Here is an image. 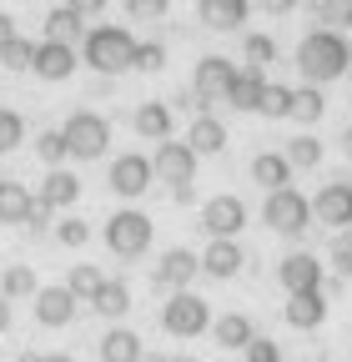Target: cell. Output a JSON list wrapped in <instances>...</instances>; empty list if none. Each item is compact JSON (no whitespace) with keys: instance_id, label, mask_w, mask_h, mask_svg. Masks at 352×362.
Segmentation results:
<instances>
[{"instance_id":"1","label":"cell","mask_w":352,"mask_h":362,"mask_svg":"<svg viewBox=\"0 0 352 362\" xmlns=\"http://www.w3.org/2000/svg\"><path fill=\"white\" fill-rule=\"evenodd\" d=\"M347 61H352V51H347L342 30H327V25L312 30V35H302V45H297V71L312 86H327V81L347 76Z\"/></svg>"},{"instance_id":"2","label":"cell","mask_w":352,"mask_h":362,"mask_svg":"<svg viewBox=\"0 0 352 362\" xmlns=\"http://www.w3.org/2000/svg\"><path fill=\"white\" fill-rule=\"evenodd\" d=\"M131 61H136V35H131V30H121V25L86 30V66H91V71L121 76V71H131Z\"/></svg>"},{"instance_id":"3","label":"cell","mask_w":352,"mask_h":362,"mask_svg":"<svg viewBox=\"0 0 352 362\" xmlns=\"http://www.w3.org/2000/svg\"><path fill=\"white\" fill-rule=\"evenodd\" d=\"M262 221H267L272 232H282V237H302L307 226H312V202H307L297 187L267 192V202H262Z\"/></svg>"},{"instance_id":"4","label":"cell","mask_w":352,"mask_h":362,"mask_svg":"<svg viewBox=\"0 0 352 362\" xmlns=\"http://www.w3.org/2000/svg\"><path fill=\"white\" fill-rule=\"evenodd\" d=\"M106 247H111L121 262L146 257V247H151V216H146V211H136V206L116 211V216L106 221Z\"/></svg>"},{"instance_id":"5","label":"cell","mask_w":352,"mask_h":362,"mask_svg":"<svg viewBox=\"0 0 352 362\" xmlns=\"http://www.w3.org/2000/svg\"><path fill=\"white\" fill-rule=\"evenodd\" d=\"M61 136H66V151H71L76 161H96V156H106V146H111V121L96 116V111H76V116L61 126Z\"/></svg>"},{"instance_id":"6","label":"cell","mask_w":352,"mask_h":362,"mask_svg":"<svg viewBox=\"0 0 352 362\" xmlns=\"http://www.w3.org/2000/svg\"><path fill=\"white\" fill-rule=\"evenodd\" d=\"M161 327L171 332V337H196V332H206L211 327V307H206V297H196V292H171V302L161 307Z\"/></svg>"},{"instance_id":"7","label":"cell","mask_w":352,"mask_h":362,"mask_svg":"<svg viewBox=\"0 0 352 362\" xmlns=\"http://www.w3.org/2000/svg\"><path fill=\"white\" fill-rule=\"evenodd\" d=\"M232 81H237V66L227 56H201L196 71H192V90H196V106H216L232 96Z\"/></svg>"},{"instance_id":"8","label":"cell","mask_w":352,"mask_h":362,"mask_svg":"<svg viewBox=\"0 0 352 362\" xmlns=\"http://www.w3.org/2000/svg\"><path fill=\"white\" fill-rule=\"evenodd\" d=\"M151 181H156V166H151V156H141V151H126V156L111 161V192L126 197V202L141 197Z\"/></svg>"},{"instance_id":"9","label":"cell","mask_w":352,"mask_h":362,"mask_svg":"<svg viewBox=\"0 0 352 362\" xmlns=\"http://www.w3.org/2000/svg\"><path fill=\"white\" fill-rule=\"evenodd\" d=\"M196 161H201V156H196L187 141H156V156H151L156 176H161V181H171V187H192Z\"/></svg>"},{"instance_id":"10","label":"cell","mask_w":352,"mask_h":362,"mask_svg":"<svg viewBox=\"0 0 352 362\" xmlns=\"http://www.w3.org/2000/svg\"><path fill=\"white\" fill-rule=\"evenodd\" d=\"M312 221L332 226V232L352 226V181H327V187L312 197Z\"/></svg>"},{"instance_id":"11","label":"cell","mask_w":352,"mask_h":362,"mask_svg":"<svg viewBox=\"0 0 352 362\" xmlns=\"http://www.w3.org/2000/svg\"><path fill=\"white\" fill-rule=\"evenodd\" d=\"M201 226H206L211 237H237L242 226H247V206H242V197L222 192V197L201 202Z\"/></svg>"},{"instance_id":"12","label":"cell","mask_w":352,"mask_h":362,"mask_svg":"<svg viewBox=\"0 0 352 362\" xmlns=\"http://www.w3.org/2000/svg\"><path fill=\"white\" fill-rule=\"evenodd\" d=\"M35 216H46V206H40L20 181H0V226H25Z\"/></svg>"},{"instance_id":"13","label":"cell","mask_w":352,"mask_h":362,"mask_svg":"<svg viewBox=\"0 0 352 362\" xmlns=\"http://www.w3.org/2000/svg\"><path fill=\"white\" fill-rule=\"evenodd\" d=\"M277 282H282L287 292H312V287H322V262H317L312 252H292V257H282V267H277Z\"/></svg>"},{"instance_id":"14","label":"cell","mask_w":352,"mask_h":362,"mask_svg":"<svg viewBox=\"0 0 352 362\" xmlns=\"http://www.w3.org/2000/svg\"><path fill=\"white\" fill-rule=\"evenodd\" d=\"M76 66H81L76 51H71V45H61V40H40V45H35V61H30V71H35L40 81H66Z\"/></svg>"},{"instance_id":"15","label":"cell","mask_w":352,"mask_h":362,"mask_svg":"<svg viewBox=\"0 0 352 362\" xmlns=\"http://www.w3.org/2000/svg\"><path fill=\"white\" fill-rule=\"evenodd\" d=\"M76 317V292L71 287H40L35 292V322L40 327H66Z\"/></svg>"},{"instance_id":"16","label":"cell","mask_w":352,"mask_h":362,"mask_svg":"<svg viewBox=\"0 0 352 362\" xmlns=\"http://www.w3.org/2000/svg\"><path fill=\"white\" fill-rule=\"evenodd\" d=\"M196 272H201V257H196V252L171 247V252L156 262V287H176V292H182V287L196 277Z\"/></svg>"},{"instance_id":"17","label":"cell","mask_w":352,"mask_h":362,"mask_svg":"<svg viewBox=\"0 0 352 362\" xmlns=\"http://www.w3.org/2000/svg\"><path fill=\"white\" fill-rule=\"evenodd\" d=\"M201 272L206 277H237L242 272V247H237V237H211V247L201 252Z\"/></svg>"},{"instance_id":"18","label":"cell","mask_w":352,"mask_h":362,"mask_svg":"<svg viewBox=\"0 0 352 362\" xmlns=\"http://www.w3.org/2000/svg\"><path fill=\"white\" fill-rule=\"evenodd\" d=\"M322 317H327V297H322V287H312V292H287V322L292 327H322Z\"/></svg>"},{"instance_id":"19","label":"cell","mask_w":352,"mask_h":362,"mask_svg":"<svg viewBox=\"0 0 352 362\" xmlns=\"http://www.w3.org/2000/svg\"><path fill=\"white\" fill-rule=\"evenodd\" d=\"M247 11H252V0H196V16L211 30H237L247 21Z\"/></svg>"},{"instance_id":"20","label":"cell","mask_w":352,"mask_h":362,"mask_svg":"<svg viewBox=\"0 0 352 362\" xmlns=\"http://www.w3.org/2000/svg\"><path fill=\"white\" fill-rule=\"evenodd\" d=\"M252 181H257L262 192H282L287 181H292V161L282 151H257L252 156Z\"/></svg>"},{"instance_id":"21","label":"cell","mask_w":352,"mask_h":362,"mask_svg":"<svg viewBox=\"0 0 352 362\" xmlns=\"http://www.w3.org/2000/svg\"><path fill=\"white\" fill-rule=\"evenodd\" d=\"M76 197H81V176H71V171L56 166L46 181H40V197H35V202L46 206V211H61V206H71Z\"/></svg>"},{"instance_id":"22","label":"cell","mask_w":352,"mask_h":362,"mask_svg":"<svg viewBox=\"0 0 352 362\" xmlns=\"http://www.w3.org/2000/svg\"><path fill=\"white\" fill-rule=\"evenodd\" d=\"M211 337H216V347L237 352V347H247V342L257 337V327H252L247 312H227V317H216V322H211Z\"/></svg>"},{"instance_id":"23","label":"cell","mask_w":352,"mask_h":362,"mask_svg":"<svg viewBox=\"0 0 352 362\" xmlns=\"http://www.w3.org/2000/svg\"><path fill=\"white\" fill-rule=\"evenodd\" d=\"M131 126H136V136H141V141H171V111H166L161 101H146V106H136Z\"/></svg>"},{"instance_id":"24","label":"cell","mask_w":352,"mask_h":362,"mask_svg":"<svg viewBox=\"0 0 352 362\" xmlns=\"http://www.w3.org/2000/svg\"><path fill=\"white\" fill-rule=\"evenodd\" d=\"M187 146H192L196 156H216V151L227 146V126L216 121V116H196L192 131H187Z\"/></svg>"},{"instance_id":"25","label":"cell","mask_w":352,"mask_h":362,"mask_svg":"<svg viewBox=\"0 0 352 362\" xmlns=\"http://www.w3.org/2000/svg\"><path fill=\"white\" fill-rule=\"evenodd\" d=\"M141 357H146V347L131 327H111L101 337V362H141Z\"/></svg>"},{"instance_id":"26","label":"cell","mask_w":352,"mask_h":362,"mask_svg":"<svg viewBox=\"0 0 352 362\" xmlns=\"http://www.w3.org/2000/svg\"><path fill=\"white\" fill-rule=\"evenodd\" d=\"M262 96H267V81H262V71H237V81H232V96H227V106L232 111H257L262 106Z\"/></svg>"},{"instance_id":"27","label":"cell","mask_w":352,"mask_h":362,"mask_svg":"<svg viewBox=\"0 0 352 362\" xmlns=\"http://www.w3.org/2000/svg\"><path fill=\"white\" fill-rule=\"evenodd\" d=\"M91 307H96L101 317H126V312H131V292H126V282H101V292L91 297Z\"/></svg>"},{"instance_id":"28","label":"cell","mask_w":352,"mask_h":362,"mask_svg":"<svg viewBox=\"0 0 352 362\" xmlns=\"http://www.w3.org/2000/svg\"><path fill=\"white\" fill-rule=\"evenodd\" d=\"M35 292H40V282H35V272L25 262L6 267V277H0V297H35Z\"/></svg>"},{"instance_id":"29","label":"cell","mask_w":352,"mask_h":362,"mask_svg":"<svg viewBox=\"0 0 352 362\" xmlns=\"http://www.w3.org/2000/svg\"><path fill=\"white\" fill-rule=\"evenodd\" d=\"M322 111H327V101H322V90H317V86H307V90H292V121L312 126V121H322Z\"/></svg>"},{"instance_id":"30","label":"cell","mask_w":352,"mask_h":362,"mask_svg":"<svg viewBox=\"0 0 352 362\" xmlns=\"http://www.w3.org/2000/svg\"><path fill=\"white\" fill-rule=\"evenodd\" d=\"M101 282H106V277H101L91 262H76V267H71V277H66V287L76 292V302H91V297L101 292Z\"/></svg>"},{"instance_id":"31","label":"cell","mask_w":352,"mask_h":362,"mask_svg":"<svg viewBox=\"0 0 352 362\" xmlns=\"http://www.w3.org/2000/svg\"><path fill=\"white\" fill-rule=\"evenodd\" d=\"M81 35V16L71 11V6H61V11H51L46 16V40H61V45H71Z\"/></svg>"},{"instance_id":"32","label":"cell","mask_w":352,"mask_h":362,"mask_svg":"<svg viewBox=\"0 0 352 362\" xmlns=\"http://www.w3.org/2000/svg\"><path fill=\"white\" fill-rule=\"evenodd\" d=\"M282 156H287L292 166H317V161H322V141L302 131V136H292V141H287V151H282Z\"/></svg>"},{"instance_id":"33","label":"cell","mask_w":352,"mask_h":362,"mask_svg":"<svg viewBox=\"0 0 352 362\" xmlns=\"http://www.w3.org/2000/svg\"><path fill=\"white\" fill-rule=\"evenodd\" d=\"M20 141H25V121H20V111L0 106V156H6V151H16Z\"/></svg>"},{"instance_id":"34","label":"cell","mask_w":352,"mask_h":362,"mask_svg":"<svg viewBox=\"0 0 352 362\" xmlns=\"http://www.w3.org/2000/svg\"><path fill=\"white\" fill-rule=\"evenodd\" d=\"M317 21L327 30H352V0H317Z\"/></svg>"},{"instance_id":"35","label":"cell","mask_w":352,"mask_h":362,"mask_svg":"<svg viewBox=\"0 0 352 362\" xmlns=\"http://www.w3.org/2000/svg\"><path fill=\"white\" fill-rule=\"evenodd\" d=\"M242 56H247L252 71H262V66H272V61H277V40H272V35H247Z\"/></svg>"},{"instance_id":"36","label":"cell","mask_w":352,"mask_h":362,"mask_svg":"<svg viewBox=\"0 0 352 362\" xmlns=\"http://www.w3.org/2000/svg\"><path fill=\"white\" fill-rule=\"evenodd\" d=\"M30 61H35V45L20 40V35L6 45V51H0V66H6V71H30Z\"/></svg>"},{"instance_id":"37","label":"cell","mask_w":352,"mask_h":362,"mask_svg":"<svg viewBox=\"0 0 352 362\" xmlns=\"http://www.w3.org/2000/svg\"><path fill=\"white\" fill-rule=\"evenodd\" d=\"M257 111H262V116H272V121L292 116V90H287V86H267V96H262Z\"/></svg>"},{"instance_id":"38","label":"cell","mask_w":352,"mask_h":362,"mask_svg":"<svg viewBox=\"0 0 352 362\" xmlns=\"http://www.w3.org/2000/svg\"><path fill=\"white\" fill-rule=\"evenodd\" d=\"M35 151H40V161H51V166H61V161L71 156V151H66V136H61V131H40Z\"/></svg>"},{"instance_id":"39","label":"cell","mask_w":352,"mask_h":362,"mask_svg":"<svg viewBox=\"0 0 352 362\" xmlns=\"http://www.w3.org/2000/svg\"><path fill=\"white\" fill-rule=\"evenodd\" d=\"M161 66H166V51H161V45H156V40H146V45L136 40V61H131V71H161Z\"/></svg>"},{"instance_id":"40","label":"cell","mask_w":352,"mask_h":362,"mask_svg":"<svg viewBox=\"0 0 352 362\" xmlns=\"http://www.w3.org/2000/svg\"><path fill=\"white\" fill-rule=\"evenodd\" d=\"M171 0H126V16L131 21H161Z\"/></svg>"},{"instance_id":"41","label":"cell","mask_w":352,"mask_h":362,"mask_svg":"<svg viewBox=\"0 0 352 362\" xmlns=\"http://www.w3.org/2000/svg\"><path fill=\"white\" fill-rule=\"evenodd\" d=\"M242 352H247V362H282V347L272 337H252Z\"/></svg>"},{"instance_id":"42","label":"cell","mask_w":352,"mask_h":362,"mask_svg":"<svg viewBox=\"0 0 352 362\" xmlns=\"http://www.w3.org/2000/svg\"><path fill=\"white\" fill-rule=\"evenodd\" d=\"M56 237H61L66 247H86V242H91V226H86V221H76V216H66V221L56 226Z\"/></svg>"},{"instance_id":"43","label":"cell","mask_w":352,"mask_h":362,"mask_svg":"<svg viewBox=\"0 0 352 362\" xmlns=\"http://www.w3.org/2000/svg\"><path fill=\"white\" fill-rule=\"evenodd\" d=\"M332 262H337L342 277L352 272V226H342V237H337V247H332Z\"/></svg>"},{"instance_id":"44","label":"cell","mask_w":352,"mask_h":362,"mask_svg":"<svg viewBox=\"0 0 352 362\" xmlns=\"http://www.w3.org/2000/svg\"><path fill=\"white\" fill-rule=\"evenodd\" d=\"M66 6L86 21V16H101V11H106V0H66Z\"/></svg>"},{"instance_id":"45","label":"cell","mask_w":352,"mask_h":362,"mask_svg":"<svg viewBox=\"0 0 352 362\" xmlns=\"http://www.w3.org/2000/svg\"><path fill=\"white\" fill-rule=\"evenodd\" d=\"M257 6H262V11H267V16H287V11L297 6V0H257Z\"/></svg>"},{"instance_id":"46","label":"cell","mask_w":352,"mask_h":362,"mask_svg":"<svg viewBox=\"0 0 352 362\" xmlns=\"http://www.w3.org/2000/svg\"><path fill=\"white\" fill-rule=\"evenodd\" d=\"M16 40V21L6 16V11H0V51H6V45Z\"/></svg>"},{"instance_id":"47","label":"cell","mask_w":352,"mask_h":362,"mask_svg":"<svg viewBox=\"0 0 352 362\" xmlns=\"http://www.w3.org/2000/svg\"><path fill=\"white\" fill-rule=\"evenodd\" d=\"M11 327V297H0V332Z\"/></svg>"},{"instance_id":"48","label":"cell","mask_w":352,"mask_h":362,"mask_svg":"<svg viewBox=\"0 0 352 362\" xmlns=\"http://www.w3.org/2000/svg\"><path fill=\"white\" fill-rule=\"evenodd\" d=\"M342 156H347V161H352V126H347V131H342Z\"/></svg>"},{"instance_id":"49","label":"cell","mask_w":352,"mask_h":362,"mask_svg":"<svg viewBox=\"0 0 352 362\" xmlns=\"http://www.w3.org/2000/svg\"><path fill=\"white\" fill-rule=\"evenodd\" d=\"M40 362H76L71 352H51V357H40Z\"/></svg>"},{"instance_id":"50","label":"cell","mask_w":352,"mask_h":362,"mask_svg":"<svg viewBox=\"0 0 352 362\" xmlns=\"http://www.w3.org/2000/svg\"><path fill=\"white\" fill-rule=\"evenodd\" d=\"M151 362H196V357H151Z\"/></svg>"},{"instance_id":"51","label":"cell","mask_w":352,"mask_h":362,"mask_svg":"<svg viewBox=\"0 0 352 362\" xmlns=\"http://www.w3.org/2000/svg\"><path fill=\"white\" fill-rule=\"evenodd\" d=\"M16 362H40V357H35V352H20V357H16Z\"/></svg>"},{"instance_id":"52","label":"cell","mask_w":352,"mask_h":362,"mask_svg":"<svg viewBox=\"0 0 352 362\" xmlns=\"http://www.w3.org/2000/svg\"><path fill=\"white\" fill-rule=\"evenodd\" d=\"M317 362H327V357H317Z\"/></svg>"}]
</instances>
